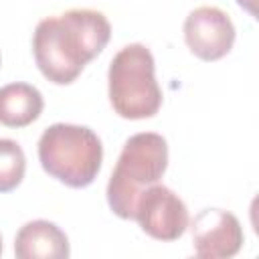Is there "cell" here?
<instances>
[{
  "label": "cell",
  "mask_w": 259,
  "mask_h": 259,
  "mask_svg": "<svg viewBox=\"0 0 259 259\" xmlns=\"http://www.w3.org/2000/svg\"><path fill=\"white\" fill-rule=\"evenodd\" d=\"M109 20L91 8H73L42 18L32 36L38 71L55 85L73 83L109 42Z\"/></svg>",
  "instance_id": "1"
},
{
  "label": "cell",
  "mask_w": 259,
  "mask_h": 259,
  "mask_svg": "<svg viewBox=\"0 0 259 259\" xmlns=\"http://www.w3.org/2000/svg\"><path fill=\"white\" fill-rule=\"evenodd\" d=\"M168 168V144L160 134L142 132L125 140L107 182V204L119 219L134 221L140 194Z\"/></svg>",
  "instance_id": "2"
},
{
  "label": "cell",
  "mask_w": 259,
  "mask_h": 259,
  "mask_svg": "<svg viewBox=\"0 0 259 259\" xmlns=\"http://www.w3.org/2000/svg\"><path fill=\"white\" fill-rule=\"evenodd\" d=\"M38 160L49 176L71 188H85L99 174L103 146L85 125L53 123L38 140Z\"/></svg>",
  "instance_id": "3"
},
{
  "label": "cell",
  "mask_w": 259,
  "mask_h": 259,
  "mask_svg": "<svg viewBox=\"0 0 259 259\" xmlns=\"http://www.w3.org/2000/svg\"><path fill=\"white\" fill-rule=\"evenodd\" d=\"M109 103L125 119L154 117L162 105V91L154 75V57L148 47L134 42L115 53L107 71Z\"/></svg>",
  "instance_id": "4"
},
{
  "label": "cell",
  "mask_w": 259,
  "mask_h": 259,
  "mask_svg": "<svg viewBox=\"0 0 259 259\" xmlns=\"http://www.w3.org/2000/svg\"><path fill=\"white\" fill-rule=\"evenodd\" d=\"M134 221H138L142 231L152 239L176 241L188 229L190 217L184 200L168 186L156 182L140 194Z\"/></svg>",
  "instance_id": "5"
},
{
  "label": "cell",
  "mask_w": 259,
  "mask_h": 259,
  "mask_svg": "<svg viewBox=\"0 0 259 259\" xmlns=\"http://www.w3.org/2000/svg\"><path fill=\"white\" fill-rule=\"evenodd\" d=\"M184 40L202 61L223 59L235 42V26L229 14L217 6L194 8L184 20Z\"/></svg>",
  "instance_id": "6"
},
{
  "label": "cell",
  "mask_w": 259,
  "mask_h": 259,
  "mask_svg": "<svg viewBox=\"0 0 259 259\" xmlns=\"http://www.w3.org/2000/svg\"><path fill=\"white\" fill-rule=\"evenodd\" d=\"M192 247L202 259L233 257L243 247V227L239 219L223 208H204L192 221Z\"/></svg>",
  "instance_id": "7"
},
{
  "label": "cell",
  "mask_w": 259,
  "mask_h": 259,
  "mask_svg": "<svg viewBox=\"0 0 259 259\" xmlns=\"http://www.w3.org/2000/svg\"><path fill=\"white\" fill-rule=\"evenodd\" d=\"M71 253L67 235L51 221H30L16 233L14 255L18 259H67Z\"/></svg>",
  "instance_id": "8"
},
{
  "label": "cell",
  "mask_w": 259,
  "mask_h": 259,
  "mask_svg": "<svg viewBox=\"0 0 259 259\" xmlns=\"http://www.w3.org/2000/svg\"><path fill=\"white\" fill-rule=\"evenodd\" d=\"M42 107L40 91L28 83H8L0 87V123L6 127L30 125L38 119Z\"/></svg>",
  "instance_id": "9"
},
{
  "label": "cell",
  "mask_w": 259,
  "mask_h": 259,
  "mask_svg": "<svg viewBox=\"0 0 259 259\" xmlns=\"http://www.w3.org/2000/svg\"><path fill=\"white\" fill-rule=\"evenodd\" d=\"M26 172V156L22 148L8 138H0V192L14 190Z\"/></svg>",
  "instance_id": "10"
},
{
  "label": "cell",
  "mask_w": 259,
  "mask_h": 259,
  "mask_svg": "<svg viewBox=\"0 0 259 259\" xmlns=\"http://www.w3.org/2000/svg\"><path fill=\"white\" fill-rule=\"evenodd\" d=\"M255 2H257V0H237V4H239L241 8H245L251 16H255V14H257V10H255Z\"/></svg>",
  "instance_id": "11"
},
{
  "label": "cell",
  "mask_w": 259,
  "mask_h": 259,
  "mask_svg": "<svg viewBox=\"0 0 259 259\" xmlns=\"http://www.w3.org/2000/svg\"><path fill=\"white\" fill-rule=\"evenodd\" d=\"M0 255H2V235H0Z\"/></svg>",
  "instance_id": "12"
}]
</instances>
